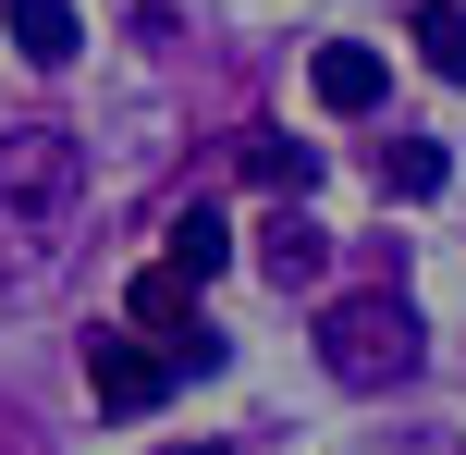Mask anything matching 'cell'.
<instances>
[{"label": "cell", "mask_w": 466, "mask_h": 455, "mask_svg": "<svg viewBox=\"0 0 466 455\" xmlns=\"http://www.w3.org/2000/svg\"><path fill=\"white\" fill-rule=\"evenodd\" d=\"M123 320H136V333L160 345L172 369H221V333L197 320V284H185L172 259H160V271H136V295H123Z\"/></svg>", "instance_id": "3957f363"}, {"label": "cell", "mask_w": 466, "mask_h": 455, "mask_svg": "<svg viewBox=\"0 0 466 455\" xmlns=\"http://www.w3.org/2000/svg\"><path fill=\"white\" fill-rule=\"evenodd\" d=\"M221 259H233V222L221 210H185V222H172V271H185V284H209Z\"/></svg>", "instance_id": "30bf717a"}, {"label": "cell", "mask_w": 466, "mask_h": 455, "mask_svg": "<svg viewBox=\"0 0 466 455\" xmlns=\"http://www.w3.org/2000/svg\"><path fill=\"white\" fill-rule=\"evenodd\" d=\"M172 455H221V443H172Z\"/></svg>", "instance_id": "7c38bea8"}, {"label": "cell", "mask_w": 466, "mask_h": 455, "mask_svg": "<svg viewBox=\"0 0 466 455\" xmlns=\"http://www.w3.org/2000/svg\"><path fill=\"white\" fill-rule=\"evenodd\" d=\"M74 136L62 123H25V136H0V234H49V222L74 210Z\"/></svg>", "instance_id": "7a4b0ae2"}, {"label": "cell", "mask_w": 466, "mask_h": 455, "mask_svg": "<svg viewBox=\"0 0 466 455\" xmlns=\"http://www.w3.org/2000/svg\"><path fill=\"white\" fill-rule=\"evenodd\" d=\"M319 369L356 382V394L405 382V369H418V320H405V295H344V308L319 320Z\"/></svg>", "instance_id": "6da1fadb"}, {"label": "cell", "mask_w": 466, "mask_h": 455, "mask_svg": "<svg viewBox=\"0 0 466 455\" xmlns=\"http://www.w3.org/2000/svg\"><path fill=\"white\" fill-rule=\"evenodd\" d=\"M258 271H270L282 295H295V284H319V271H331V234H319V222L295 210V197H282V210L258 222Z\"/></svg>", "instance_id": "5b68a950"}, {"label": "cell", "mask_w": 466, "mask_h": 455, "mask_svg": "<svg viewBox=\"0 0 466 455\" xmlns=\"http://www.w3.org/2000/svg\"><path fill=\"white\" fill-rule=\"evenodd\" d=\"M307 98H319V111H369V98H380V49L369 37H331L319 62H307Z\"/></svg>", "instance_id": "8992f818"}, {"label": "cell", "mask_w": 466, "mask_h": 455, "mask_svg": "<svg viewBox=\"0 0 466 455\" xmlns=\"http://www.w3.org/2000/svg\"><path fill=\"white\" fill-rule=\"evenodd\" d=\"M86 382H98V407H111V419H147L185 369H172L147 333H86Z\"/></svg>", "instance_id": "277c9868"}, {"label": "cell", "mask_w": 466, "mask_h": 455, "mask_svg": "<svg viewBox=\"0 0 466 455\" xmlns=\"http://www.w3.org/2000/svg\"><path fill=\"white\" fill-rule=\"evenodd\" d=\"M0 25H13V49H25V62H49V74H62L74 37H86V25H74V0H0Z\"/></svg>", "instance_id": "52a82bcc"}, {"label": "cell", "mask_w": 466, "mask_h": 455, "mask_svg": "<svg viewBox=\"0 0 466 455\" xmlns=\"http://www.w3.org/2000/svg\"><path fill=\"white\" fill-rule=\"evenodd\" d=\"M246 172L270 197H307V185H319V148H307V136H246Z\"/></svg>", "instance_id": "9c48e42d"}, {"label": "cell", "mask_w": 466, "mask_h": 455, "mask_svg": "<svg viewBox=\"0 0 466 455\" xmlns=\"http://www.w3.org/2000/svg\"><path fill=\"white\" fill-rule=\"evenodd\" d=\"M442 136H380V197H442Z\"/></svg>", "instance_id": "ba28073f"}, {"label": "cell", "mask_w": 466, "mask_h": 455, "mask_svg": "<svg viewBox=\"0 0 466 455\" xmlns=\"http://www.w3.org/2000/svg\"><path fill=\"white\" fill-rule=\"evenodd\" d=\"M405 37H418V62L442 74V87H466V13H454V0H430V13L405 25Z\"/></svg>", "instance_id": "8fae6325"}]
</instances>
